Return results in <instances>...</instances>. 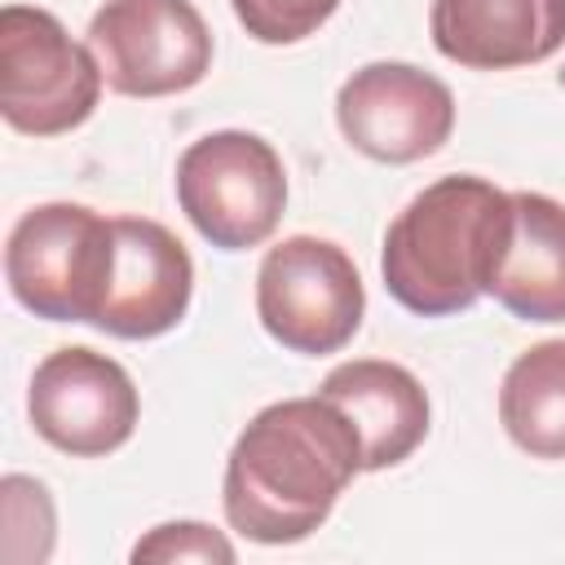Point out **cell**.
<instances>
[{
  "label": "cell",
  "instance_id": "1",
  "mask_svg": "<svg viewBox=\"0 0 565 565\" xmlns=\"http://www.w3.org/2000/svg\"><path fill=\"white\" fill-rule=\"evenodd\" d=\"M362 472L358 428L335 402L282 397L247 419L225 459V521L252 543L309 539Z\"/></svg>",
  "mask_w": 565,
  "mask_h": 565
},
{
  "label": "cell",
  "instance_id": "2",
  "mask_svg": "<svg viewBox=\"0 0 565 565\" xmlns=\"http://www.w3.org/2000/svg\"><path fill=\"white\" fill-rule=\"evenodd\" d=\"M508 212L512 199L481 177H441L424 185L384 230L380 274L388 296L419 318H446L477 305Z\"/></svg>",
  "mask_w": 565,
  "mask_h": 565
},
{
  "label": "cell",
  "instance_id": "3",
  "mask_svg": "<svg viewBox=\"0 0 565 565\" xmlns=\"http://www.w3.org/2000/svg\"><path fill=\"white\" fill-rule=\"evenodd\" d=\"M115 216L84 203H40L18 216L4 243V278L22 309L49 322H97Z\"/></svg>",
  "mask_w": 565,
  "mask_h": 565
},
{
  "label": "cell",
  "instance_id": "4",
  "mask_svg": "<svg viewBox=\"0 0 565 565\" xmlns=\"http://www.w3.org/2000/svg\"><path fill=\"white\" fill-rule=\"evenodd\" d=\"M102 62L88 44L31 4L0 9V115L26 137L79 128L102 97Z\"/></svg>",
  "mask_w": 565,
  "mask_h": 565
},
{
  "label": "cell",
  "instance_id": "5",
  "mask_svg": "<svg viewBox=\"0 0 565 565\" xmlns=\"http://www.w3.org/2000/svg\"><path fill=\"white\" fill-rule=\"evenodd\" d=\"M177 203L212 247H260L287 207L282 159L256 132H207L177 159Z\"/></svg>",
  "mask_w": 565,
  "mask_h": 565
},
{
  "label": "cell",
  "instance_id": "6",
  "mask_svg": "<svg viewBox=\"0 0 565 565\" xmlns=\"http://www.w3.org/2000/svg\"><path fill=\"white\" fill-rule=\"evenodd\" d=\"M366 313V291L349 252L331 238L291 234L256 269V318L291 353H340Z\"/></svg>",
  "mask_w": 565,
  "mask_h": 565
},
{
  "label": "cell",
  "instance_id": "7",
  "mask_svg": "<svg viewBox=\"0 0 565 565\" xmlns=\"http://www.w3.org/2000/svg\"><path fill=\"white\" fill-rule=\"evenodd\" d=\"M106 88L172 97L212 71V31L190 0H106L88 22Z\"/></svg>",
  "mask_w": 565,
  "mask_h": 565
},
{
  "label": "cell",
  "instance_id": "8",
  "mask_svg": "<svg viewBox=\"0 0 565 565\" xmlns=\"http://www.w3.org/2000/svg\"><path fill=\"white\" fill-rule=\"evenodd\" d=\"M26 415L31 428L62 455L97 459L132 437L141 397L132 375L115 358L88 344H66L35 366L26 388Z\"/></svg>",
  "mask_w": 565,
  "mask_h": 565
},
{
  "label": "cell",
  "instance_id": "9",
  "mask_svg": "<svg viewBox=\"0 0 565 565\" xmlns=\"http://www.w3.org/2000/svg\"><path fill=\"white\" fill-rule=\"evenodd\" d=\"M344 141L375 163H415L437 154L455 128L450 88L411 62H366L335 93Z\"/></svg>",
  "mask_w": 565,
  "mask_h": 565
},
{
  "label": "cell",
  "instance_id": "10",
  "mask_svg": "<svg viewBox=\"0 0 565 565\" xmlns=\"http://www.w3.org/2000/svg\"><path fill=\"white\" fill-rule=\"evenodd\" d=\"M194 291L185 243L150 216H115V252L97 309V331L119 340H154L172 331Z\"/></svg>",
  "mask_w": 565,
  "mask_h": 565
},
{
  "label": "cell",
  "instance_id": "11",
  "mask_svg": "<svg viewBox=\"0 0 565 565\" xmlns=\"http://www.w3.org/2000/svg\"><path fill=\"white\" fill-rule=\"evenodd\" d=\"M428 31L468 71L534 66L565 44V0H433Z\"/></svg>",
  "mask_w": 565,
  "mask_h": 565
},
{
  "label": "cell",
  "instance_id": "12",
  "mask_svg": "<svg viewBox=\"0 0 565 565\" xmlns=\"http://www.w3.org/2000/svg\"><path fill=\"white\" fill-rule=\"evenodd\" d=\"M508 230L494 247L486 296H494L512 318L565 322V203L516 190L508 194Z\"/></svg>",
  "mask_w": 565,
  "mask_h": 565
},
{
  "label": "cell",
  "instance_id": "13",
  "mask_svg": "<svg viewBox=\"0 0 565 565\" xmlns=\"http://www.w3.org/2000/svg\"><path fill=\"white\" fill-rule=\"evenodd\" d=\"M327 402L344 411L362 441V472L393 468L415 455L428 437V393L424 384L384 358H353L327 371L322 388Z\"/></svg>",
  "mask_w": 565,
  "mask_h": 565
},
{
  "label": "cell",
  "instance_id": "14",
  "mask_svg": "<svg viewBox=\"0 0 565 565\" xmlns=\"http://www.w3.org/2000/svg\"><path fill=\"white\" fill-rule=\"evenodd\" d=\"M499 419L525 455L565 459V340H543L503 371Z\"/></svg>",
  "mask_w": 565,
  "mask_h": 565
},
{
  "label": "cell",
  "instance_id": "15",
  "mask_svg": "<svg viewBox=\"0 0 565 565\" xmlns=\"http://www.w3.org/2000/svg\"><path fill=\"white\" fill-rule=\"evenodd\" d=\"M0 508H4V561L13 565H40L53 556V499L49 486L22 472H9L0 481Z\"/></svg>",
  "mask_w": 565,
  "mask_h": 565
},
{
  "label": "cell",
  "instance_id": "16",
  "mask_svg": "<svg viewBox=\"0 0 565 565\" xmlns=\"http://www.w3.org/2000/svg\"><path fill=\"white\" fill-rule=\"evenodd\" d=\"M243 31L260 44H300L309 40L340 0H230Z\"/></svg>",
  "mask_w": 565,
  "mask_h": 565
},
{
  "label": "cell",
  "instance_id": "17",
  "mask_svg": "<svg viewBox=\"0 0 565 565\" xmlns=\"http://www.w3.org/2000/svg\"><path fill=\"white\" fill-rule=\"evenodd\" d=\"M132 561H234V543L203 521H163L132 543Z\"/></svg>",
  "mask_w": 565,
  "mask_h": 565
}]
</instances>
